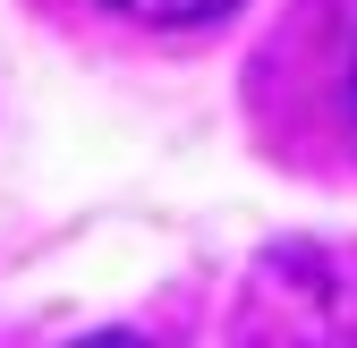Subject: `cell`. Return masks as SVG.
<instances>
[{"mask_svg":"<svg viewBox=\"0 0 357 348\" xmlns=\"http://www.w3.org/2000/svg\"><path fill=\"white\" fill-rule=\"evenodd\" d=\"M102 9L137 17V26H162V34H188V26H213V17H230L238 0H102Z\"/></svg>","mask_w":357,"mask_h":348,"instance_id":"cell-1","label":"cell"},{"mask_svg":"<svg viewBox=\"0 0 357 348\" xmlns=\"http://www.w3.org/2000/svg\"><path fill=\"white\" fill-rule=\"evenodd\" d=\"M349 94H357V68H349Z\"/></svg>","mask_w":357,"mask_h":348,"instance_id":"cell-2","label":"cell"}]
</instances>
